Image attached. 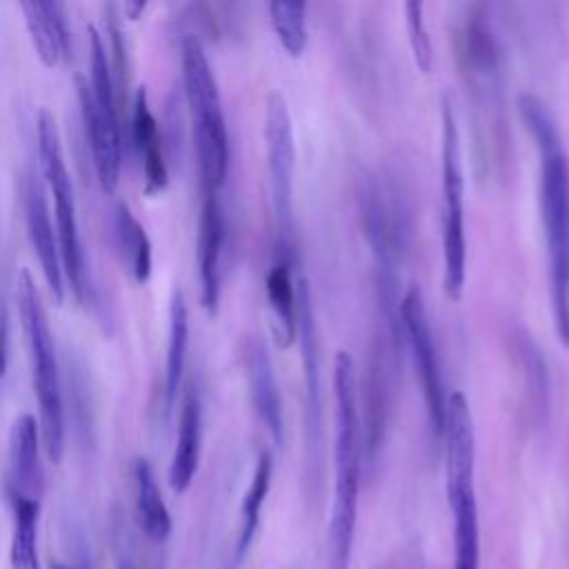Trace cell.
Here are the masks:
<instances>
[{"label": "cell", "mask_w": 569, "mask_h": 569, "mask_svg": "<svg viewBox=\"0 0 569 569\" xmlns=\"http://www.w3.org/2000/svg\"><path fill=\"white\" fill-rule=\"evenodd\" d=\"M518 111L540 156V218L547 240L551 316L558 340L569 347V156L540 98L520 93Z\"/></svg>", "instance_id": "obj_1"}, {"label": "cell", "mask_w": 569, "mask_h": 569, "mask_svg": "<svg viewBox=\"0 0 569 569\" xmlns=\"http://www.w3.org/2000/svg\"><path fill=\"white\" fill-rule=\"evenodd\" d=\"M336 396V445H333V505L327 531V569H349L358 520V493L362 469V422L358 409L356 365L349 351L333 360Z\"/></svg>", "instance_id": "obj_2"}, {"label": "cell", "mask_w": 569, "mask_h": 569, "mask_svg": "<svg viewBox=\"0 0 569 569\" xmlns=\"http://www.w3.org/2000/svg\"><path fill=\"white\" fill-rule=\"evenodd\" d=\"M16 300L22 318V329L29 347L33 391L38 398V422L42 436V449L47 458L58 465L64 453V405L60 369L56 358V345L49 329L44 307L40 302L36 282L29 269H20L16 282Z\"/></svg>", "instance_id": "obj_3"}, {"label": "cell", "mask_w": 569, "mask_h": 569, "mask_svg": "<svg viewBox=\"0 0 569 569\" xmlns=\"http://www.w3.org/2000/svg\"><path fill=\"white\" fill-rule=\"evenodd\" d=\"M182 80L202 193H218L229 173V133L216 76L193 36L182 40Z\"/></svg>", "instance_id": "obj_4"}, {"label": "cell", "mask_w": 569, "mask_h": 569, "mask_svg": "<svg viewBox=\"0 0 569 569\" xmlns=\"http://www.w3.org/2000/svg\"><path fill=\"white\" fill-rule=\"evenodd\" d=\"M38 153H40V167H42L47 187L56 202L53 218H56V233L60 244L64 282H69L76 300L84 302L89 296V269H87V256H84L78 213H76L73 182L64 162V151H62L56 118L47 109H42L38 116Z\"/></svg>", "instance_id": "obj_5"}, {"label": "cell", "mask_w": 569, "mask_h": 569, "mask_svg": "<svg viewBox=\"0 0 569 569\" xmlns=\"http://www.w3.org/2000/svg\"><path fill=\"white\" fill-rule=\"evenodd\" d=\"M442 289L458 302L467 276L465 171L458 118L449 98L442 100Z\"/></svg>", "instance_id": "obj_6"}, {"label": "cell", "mask_w": 569, "mask_h": 569, "mask_svg": "<svg viewBox=\"0 0 569 569\" xmlns=\"http://www.w3.org/2000/svg\"><path fill=\"white\" fill-rule=\"evenodd\" d=\"M264 153L271 207L280 233V244H291V193H293V129L287 100L271 91L264 109Z\"/></svg>", "instance_id": "obj_7"}, {"label": "cell", "mask_w": 569, "mask_h": 569, "mask_svg": "<svg viewBox=\"0 0 569 569\" xmlns=\"http://www.w3.org/2000/svg\"><path fill=\"white\" fill-rule=\"evenodd\" d=\"M400 325H402V331L407 333L416 373L420 378L431 431L436 438H442L447 396H445V387H442V376H440L438 353L433 347L429 316H427L425 300H422V293L418 287H411L400 300Z\"/></svg>", "instance_id": "obj_8"}, {"label": "cell", "mask_w": 569, "mask_h": 569, "mask_svg": "<svg viewBox=\"0 0 569 569\" xmlns=\"http://www.w3.org/2000/svg\"><path fill=\"white\" fill-rule=\"evenodd\" d=\"M22 207H24V222L31 247L38 256L42 276L56 302L64 300V271L60 258V244L56 224L51 222V213L47 207L44 189L33 173H27L22 180Z\"/></svg>", "instance_id": "obj_9"}, {"label": "cell", "mask_w": 569, "mask_h": 569, "mask_svg": "<svg viewBox=\"0 0 569 569\" xmlns=\"http://www.w3.org/2000/svg\"><path fill=\"white\" fill-rule=\"evenodd\" d=\"M302 351L305 369V427H307V447L311 460L320 453L322 438V411H320V358H318V338L313 322V307L309 284L298 276V338Z\"/></svg>", "instance_id": "obj_10"}, {"label": "cell", "mask_w": 569, "mask_h": 569, "mask_svg": "<svg viewBox=\"0 0 569 569\" xmlns=\"http://www.w3.org/2000/svg\"><path fill=\"white\" fill-rule=\"evenodd\" d=\"M80 113L84 122L87 142L91 147V158L96 167V176L100 187L111 193L120 182V167H122V140H120V124L118 120L107 118L93 102L89 93L87 78L76 80Z\"/></svg>", "instance_id": "obj_11"}, {"label": "cell", "mask_w": 569, "mask_h": 569, "mask_svg": "<svg viewBox=\"0 0 569 569\" xmlns=\"http://www.w3.org/2000/svg\"><path fill=\"white\" fill-rule=\"evenodd\" d=\"M242 365L247 373V385H249V396L251 405L271 433L276 445H282L284 440V416H282V400L273 373V365L269 358V351L264 342L256 336L244 340L242 347Z\"/></svg>", "instance_id": "obj_12"}, {"label": "cell", "mask_w": 569, "mask_h": 569, "mask_svg": "<svg viewBox=\"0 0 569 569\" xmlns=\"http://www.w3.org/2000/svg\"><path fill=\"white\" fill-rule=\"evenodd\" d=\"M40 449V422L31 413L18 416L9 431V496L40 500L44 487Z\"/></svg>", "instance_id": "obj_13"}, {"label": "cell", "mask_w": 569, "mask_h": 569, "mask_svg": "<svg viewBox=\"0 0 569 569\" xmlns=\"http://www.w3.org/2000/svg\"><path fill=\"white\" fill-rule=\"evenodd\" d=\"M224 244V213L218 193H204L198 220V278L200 300L209 313L220 302V260Z\"/></svg>", "instance_id": "obj_14"}, {"label": "cell", "mask_w": 569, "mask_h": 569, "mask_svg": "<svg viewBox=\"0 0 569 569\" xmlns=\"http://www.w3.org/2000/svg\"><path fill=\"white\" fill-rule=\"evenodd\" d=\"M267 300L273 316V338L280 349H289L298 336V276L293 273L291 247H280L278 260L264 278Z\"/></svg>", "instance_id": "obj_15"}, {"label": "cell", "mask_w": 569, "mask_h": 569, "mask_svg": "<svg viewBox=\"0 0 569 569\" xmlns=\"http://www.w3.org/2000/svg\"><path fill=\"white\" fill-rule=\"evenodd\" d=\"M20 11L40 62L49 69L62 64L69 56L64 4L56 0H24Z\"/></svg>", "instance_id": "obj_16"}, {"label": "cell", "mask_w": 569, "mask_h": 569, "mask_svg": "<svg viewBox=\"0 0 569 569\" xmlns=\"http://www.w3.org/2000/svg\"><path fill=\"white\" fill-rule=\"evenodd\" d=\"M131 131L133 144L140 156L142 173H144V191L160 193L169 182V169L164 158V147L158 129V120L151 111L149 96L144 87H138L133 98V113H131Z\"/></svg>", "instance_id": "obj_17"}, {"label": "cell", "mask_w": 569, "mask_h": 569, "mask_svg": "<svg viewBox=\"0 0 569 569\" xmlns=\"http://www.w3.org/2000/svg\"><path fill=\"white\" fill-rule=\"evenodd\" d=\"M200 433H202V409L200 396L193 385H187L180 418H178V438L169 465V485L173 491L182 493L189 489L200 458Z\"/></svg>", "instance_id": "obj_18"}, {"label": "cell", "mask_w": 569, "mask_h": 569, "mask_svg": "<svg viewBox=\"0 0 569 569\" xmlns=\"http://www.w3.org/2000/svg\"><path fill=\"white\" fill-rule=\"evenodd\" d=\"M113 238H116L120 260L127 267L129 276L140 284L147 282L153 267L151 240L142 222L122 200L116 202L113 207Z\"/></svg>", "instance_id": "obj_19"}, {"label": "cell", "mask_w": 569, "mask_h": 569, "mask_svg": "<svg viewBox=\"0 0 569 569\" xmlns=\"http://www.w3.org/2000/svg\"><path fill=\"white\" fill-rule=\"evenodd\" d=\"M453 516V569H480V520L476 489L447 493Z\"/></svg>", "instance_id": "obj_20"}, {"label": "cell", "mask_w": 569, "mask_h": 569, "mask_svg": "<svg viewBox=\"0 0 569 569\" xmlns=\"http://www.w3.org/2000/svg\"><path fill=\"white\" fill-rule=\"evenodd\" d=\"M133 491H136V511H138L142 531L153 542H162L171 531V516L147 458H136L133 462Z\"/></svg>", "instance_id": "obj_21"}, {"label": "cell", "mask_w": 569, "mask_h": 569, "mask_svg": "<svg viewBox=\"0 0 569 569\" xmlns=\"http://www.w3.org/2000/svg\"><path fill=\"white\" fill-rule=\"evenodd\" d=\"M189 347V311L180 289L171 293L169 302V338H167V360H164V396L167 407H173L187 362Z\"/></svg>", "instance_id": "obj_22"}, {"label": "cell", "mask_w": 569, "mask_h": 569, "mask_svg": "<svg viewBox=\"0 0 569 569\" xmlns=\"http://www.w3.org/2000/svg\"><path fill=\"white\" fill-rule=\"evenodd\" d=\"M13 509V533H11V569H40L38 565V513L40 500L9 496Z\"/></svg>", "instance_id": "obj_23"}, {"label": "cell", "mask_w": 569, "mask_h": 569, "mask_svg": "<svg viewBox=\"0 0 569 569\" xmlns=\"http://www.w3.org/2000/svg\"><path fill=\"white\" fill-rule=\"evenodd\" d=\"M271 469H273L271 453L262 451L256 460L253 476H251V482H249V489L244 493L242 509H240V533H238V542H236V562L242 560V556L251 547L253 536L258 531L260 511H262L264 498L269 493V485H271Z\"/></svg>", "instance_id": "obj_24"}, {"label": "cell", "mask_w": 569, "mask_h": 569, "mask_svg": "<svg viewBox=\"0 0 569 569\" xmlns=\"http://www.w3.org/2000/svg\"><path fill=\"white\" fill-rule=\"evenodd\" d=\"M269 18L282 49L298 58L307 47V4L293 0L269 2Z\"/></svg>", "instance_id": "obj_25"}, {"label": "cell", "mask_w": 569, "mask_h": 569, "mask_svg": "<svg viewBox=\"0 0 569 569\" xmlns=\"http://www.w3.org/2000/svg\"><path fill=\"white\" fill-rule=\"evenodd\" d=\"M402 9H405V24L409 33L413 62L422 73H429L433 67V47H431V38L425 22V4L420 0H409L405 2Z\"/></svg>", "instance_id": "obj_26"}, {"label": "cell", "mask_w": 569, "mask_h": 569, "mask_svg": "<svg viewBox=\"0 0 569 569\" xmlns=\"http://www.w3.org/2000/svg\"><path fill=\"white\" fill-rule=\"evenodd\" d=\"M142 9H144V2H124V11H129L131 20H136Z\"/></svg>", "instance_id": "obj_27"}, {"label": "cell", "mask_w": 569, "mask_h": 569, "mask_svg": "<svg viewBox=\"0 0 569 569\" xmlns=\"http://www.w3.org/2000/svg\"><path fill=\"white\" fill-rule=\"evenodd\" d=\"M51 569H69V567H64L62 562H53V565H51Z\"/></svg>", "instance_id": "obj_28"}]
</instances>
